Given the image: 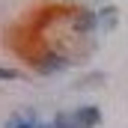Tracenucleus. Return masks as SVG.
Here are the masks:
<instances>
[{"label": "nucleus", "instance_id": "1", "mask_svg": "<svg viewBox=\"0 0 128 128\" xmlns=\"http://www.w3.org/2000/svg\"><path fill=\"white\" fill-rule=\"evenodd\" d=\"M3 128H54V119H42L33 107H21L3 122Z\"/></svg>", "mask_w": 128, "mask_h": 128}, {"label": "nucleus", "instance_id": "2", "mask_svg": "<svg viewBox=\"0 0 128 128\" xmlns=\"http://www.w3.org/2000/svg\"><path fill=\"white\" fill-rule=\"evenodd\" d=\"M74 119H78V128H98L101 110H98L96 104H84V107L74 110Z\"/></svg>", "mask_w": 128, "mask_h": 128}, {"label": "nucleus", "instance_id": "3", "mask_svg": "<svg viewBox=\"0 0 128 128\" xmlns=\"http://www.w3.org/2000/svg\"><path fill=\"white\" fill-rule=\"evenodd\" d=\"M66 66H68L66 57H60V54H48V57H42V60L36 63V68H39L42 74H54V72H63Z\"/></svg>", "mask_w": 128, "mask_h": 128}, {"label": "nucleus", "instance_id": "4", "mask_svg": "<svg viewBox=\"0 0 128 128\" xmlns=\"http://www.w3.org/2000/svg\"><path fill=\"white\" fill-rule=\"evenodd\" d=\"M113 24H116V9H113V6H107V9L98 15V27H104V33H107Z\"/></svg>", "mask_w": 128, "mask_h": 128}, {"label": "nucleus", "instance_id": "5", "mask_svg": "<svg viewBox=\"0 0 128 128\" xmlns=\"http://www.w3.org/2000/svg\"><path fill=\"white\" fill-rule=\"evenodd\" d=\"M21 74L15 72V68H0V80H18Z\"/></svg>", "mask_w": 128, "mask_h": 128}]
</instances>
